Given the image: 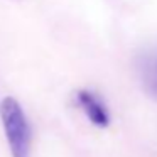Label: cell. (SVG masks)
<instances>
[{"label":"cell","mask_w":157,"mask_h":157,"mask_svg":"<svg viewBox=\"0 0 157 157\" xmlns=\"http://www.w3.org/2000/svg\"><path fill=\"white\" fill-rule=\"evenodd\" d=\"M0 120L12 157H32V128L22 105L7 96L0 101Z\"/></svg>","instance_id":"6da1fadb"},{"label":"cell","mask_w":157,"mask_h":157,"mask_svg":"<svg viewBox=\"0 0 157 157\" xmlns=\"http://www.w3.org/2000/svg\"><path fill=\"white\" fill-rule=\"evenodd\" d=\"M75 101L78 108L85 113V117L96 128H106L110 125V122H112L110 110L98 93L91 91V90H78V93L75 95Z\"/></svg>","instance_id":"7a4b0ae2"},{"label":"cell","mask_w":157,"mask_h":157,"mask_svg":"<svg viewBox=\"0 0 157 157\" xmlns=\"http://www.w3.org/2000/svg\"><path fill=\"white\" fill-rule=\"evenodd\" d=\"M137 73L144 90L157 101V49L144 51L137 58Z\"/></svg>","instance_id":"3957f363"}]
</instances>
